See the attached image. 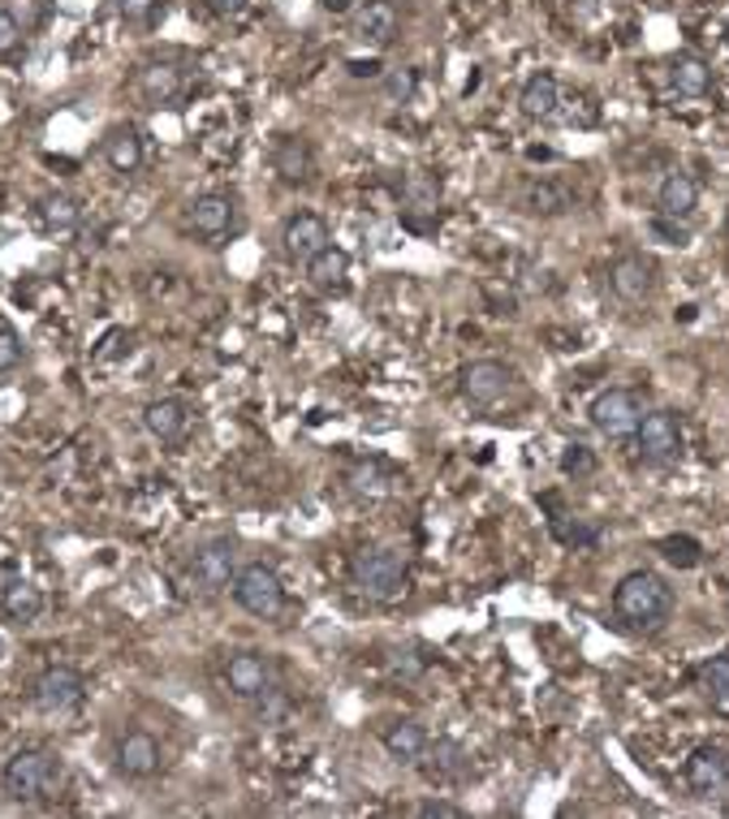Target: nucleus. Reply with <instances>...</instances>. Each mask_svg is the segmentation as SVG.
I'll return each mask as SVG.
<instances>
[{
	"mask_svg": "<svg viewBox=\"0 0 729 819\" xmlns=\"http://www.w3.org/2000/svg\"><path fill=\"white\" fill-rule=\"evenodd\" d=\"M143 428L156 436V440H164V445H178L190 428V410H186V401L178 397H160V401H151L143 410Z\"/></svg>",
	"mask_w": 729,
	"mask_h": 819,
	"instance_id": "obj_18",
	"label": "nucleus"
},
{
	"mask_svg": "<svg viewBox=\"0 0 729 819\" xmlns=\"http://www.w3.org/2000/svg\"><path fill=\"white\" fill-rule=\"evenodd\" d=\"M419 816L423 819H458L462 811L453 807V802H440V798H428V802H419Z\"/></svg>",
	"mask_w": 729,
	"mask_h": 819,
	"instance_id": "obj_41",
	"label": "nucleus"
},
{
	"mask_svg": "<svg viewBox=\"0 0 729 819\" xmlns=\"http://www.w3.org/2000/svg\"><path fill=\"white\" fill-rule=\"evenodd\" d=\"M350 73H354V78H376L380 66H376V61H350Z\"/></svg>",
	"mask_w": 729,
	"mask_h": 819,
	"instance_id": "obj_46",
	"label": "nucleus"
},
{
	"mask_svg": "<svg viewBox=\"0 0 729 819\" xmlns=\"http://www.w3.org/2000/svg\"><path fill=\"white\" fill-rule=\"evenodd\" d=\"M591 428L605 431V436H635L639 431V419H643V401L635 389H605L596 401H591Z\"/></svg>",
	"mask_w": 729,
	"mask_h": 819,
	"instance_id": "obj_5",
	"label": "nucleus"
},
{
	"mask_svg": "<svg viewBox=\"0 0 729 819\" xmlns=\"http://www.w3.org/2000/svg\"><path fill=\"white\" fill-rule=\"evenodd\" d=\"M385 750L398 759V763H419L423 750H428V729L419 720H398L385 729Z\"/></svg>",
	"mask_w": 729,
	"mask_h": 819,
	"instance_id": "obj_21",
	"label": "nucleus"
},
{
	"mask_svg": "<svg viewBox=\"0 0 729 819\" xmlns=\"http://www.w3.org/2000/svg\"><path fill=\"white\" fill-rule=\"evenodd\" d=\"M423 755H432V763H423L432 781H449V777H458V772H462V747H458V742H437V747L428 742Z\"/></svg>",
	"mask_w": 729,
	"mask_h": 819,
	"instance_id": "obj_33",
	"label": "nucleus"
},
{
	"mask_svg": "<svg viewBox=\"0 0 729 819\" xmlns=\"http://www.w3.org/2000/svg\"><path fill=\"white\" fill-rule=\"evenodd\" d=\"M208 4H212L217 18H238V13L247 9V0H208Z\"/></svg>",
	"mask_w": 729,
	"mask_h": 819,
	"instance_id": "obj_44",
	"label": "nucleus"
},
{
	"mask_svg": "<svg viewBox=\"0 0 729 819\" xmlns=\"http://www.w3.org/2000/svg\"><path fill=\"white\" fill-rule=\"evenodd\" d=\"M0 608L13 621H36L39 612H43V591H39L36 582H27V578H13V582L0 587Z\"/></svg>",
	"mask_w": 729,
	"mask_h": 819,
	"instance_id": "obj_23",
	"label": "nucleus"
},
{
	"mask_svg": "<svg viewBox=\"0 0 729 819\" xmlns=\"http://www.w3.org/2000/svg\"><path fill=\"white\" fill-rule=\"evenodd\" d=\"M401 203H406L410 212H437L440 186L428 178V173H410V178L401 181Z\"/></svg>",
	"mask_w": 729,
	"mask_h": 819,
	"instance_id": "obj_29",
	"label": "nucleus"
},
{
	"mask_svg": "<svg viewBox=\"0 0 729 819\" xmlns=\"http://www.w3.org/2000/svg\"><path fill=\"white\" fill-rule=\"evenodd\" d=\"M307 277L316 289H341L350 277V254L341 247H324L316 259H307Z\"/></svg>",
	"mask_w": 729,
	"mask_h": 819,
	"instance_id": "obj_24",
	"label": "nucleus"
},
{
	"mask_svg": "<svg viewBox=\"0 0 729 819\" xmlns=\"http://www.w3.org/2000/svg\"><path fill=\"white\" fill-rule=\"evenodd\" d=\"M39 220H43V229H52V233H66V229H73L78 220H82V208H78V199H70V194H43L39 199Z\"/></svg>",
	"mask_w": 729,
	"mask_h": 819,
	"instance_id": "obj_26",
	"label": "nucleus"
},
{
	"mask_svg": "<svg viewBox=\"0 0 729 819\" xmlns=\"http://www.w3.org/2000/svg\"><path fill=\"white\" fill-rule=\"evenodd\" d=\"M272 169L281 173V181H311L316 178V151L311 143L302 139V134H281L277 143H272Z\"/></svg>",
	"mask_w": 729,
	"mask_h": 819,
	"instance_id": "obj_14",
	"label": "nucleus"
},
{
	"mask_svg": "<svg viewBox=\"0 0 729 819\" xmlns=\"http://www.w3.org/2000/svg\"><path fill=\"white\" fill-rule=\"evenodd\" d=\"M518 108H522V117H531V121H548V117L557 112V78H552V73H536V78L522 87Z\"/></svg>",
	"mask_w": 729,
	"mask_h": 819,
	"instance_id": "obj_25",
	"label": "nucleus"
},
{
	"mask_svg": "<svg viewBox=\"0 0 729 819\" xmlns=\"http://www.w3.org/2000/svg\"><path fill=\"white\" fill-rule=\"evenodd\" d=\"M104 160H109L112 173H139L143 164V139L134 126H117L104 139Z\"/></svg>",
	"mask_w": 729,
	"mask_h": 819,
	"instance_id": "obj_20",
	"label": "nucleus"
},
{
	"mask_svg": "<svg viewBox=\"0 0 729 819\" xmlns=\"http://www.w3.org/2000/svg\"><path fill=\"white\" fill-rule=\"evenodd\" d=\"M18 362H22V337L9 323H0V371H13Z\"/></svg>",
	"mask_w": 729,
	"mask_h": 819,
	"instance_id": "obj_37",
	"label": "nucleus"
},
{
	"mask_svg": "<svg viewBox=\"0 0 729 819\" xmlns=\"http://www.w3.org/2000/svg\"><path fill=\"white\" fill-rule=\"evenodd\" d=\"M256 703H259L256 712H259L263 725H286L290 712H293V695L286 690V686H263V690L256 695Z\"/></svg>",
	"mask_w": 729,
	"mask_h": 819,
	"instance_id": "obj_30",
	"label": "nucleus"
},
{
	"mask_svg": "<svg viewBox=\"0 0 729 819\" xmlns=\"http://www.w3.org/2000/svg\"><path fill=\"white\" fill-rule=\"evenodd\" d=\"M160 9H164V0H117V13L126 22H139V27H151Z\"/></svg>",
	"mask_w": 729,
	"mask_h": 819,
	"instance_id": "obj_35",
	"label": "nucleus"
},
{
	"mask_svg": "<svg viewBox=\"0 0 729 819\" xmlns=\"http://www.w3.org/2000/svg\"><path fill=\"white\" fill-rule=\"evenodd\" d=\"M660 557L678 570H695L703 561V548H699L695 535H669V539H660Z\"/></svg>",
	"mask_w": 729,
	"mask_h": 819,
	"instance_id": "obj_31",
	"label": "nucleus"
},
{
	"mask_svg": "<svg viewBox=\"0 0 729 819\" xmlns=\"http://www.w3.org/2000/svg\"><path fill=\"white\" fill-rule=\"evenodd\" d=\"M233 578H238V548H233L229 539H212L208 548L194 552V561H190V582H194L199 591L217 596L224 587H233Z\"/></svg>",
	"mask_w": 729,
	"mask_h": 819,
	"instance_id": "obj_8",
	"label": "nucleus"
},
{
	"mask_svg": "<svg viewBox=\"0 0 729 819\" xmlns=\"http://www.w3.org/2000/svg\"><path fill=\"white\" fill-rule=\"evenodd\" d=\"M233 199L229 194H199L190 208H186V220H190V229L199 233V238H220V233H229V224H233Z\"/></svg>",
	"mask_w": 729,
	"mask_h": 819,
	"instance_id": "obj_17",
	"label": "nucleus"
},
{
	"mask_svg": "<svg viewBox=\"0 0 729 819\" xmlns=\"http://www.w3.org/2000/svg\"><path fill=\"white\" fill-rule=\"evenodd\" d=\"M350 578L354 587L363 591L367 600H380V605H393L406 596L410 587V566L398 548H363L354 561H350Z\"/></svg>",
	"mask_w": 729,
	"mask_h": 819,
	"instance_id": "obj_3",
	"label": "nucleus"
},
{
	"mask_svg": "<svg viewBox=\"0 0 729 819\" xmlns=\"http://www.w3.org/2000/svg\"><path fill=\"white\" fill-rule=\"evenodd\" d=\"M669 82H673L678 96H703L712 87V70L699 57H678L673 70H669Z\"/></svg>",
	"mask_w": 729,
	"mask_h": 819,
	"instance_id": "obj_28",
	"label": "nucleus"
},
{
	"mask_svg": "<svg viewBox=\"0 0 729 819\" xmlns=\"http://www.w3.org/2000/svg\"><path fill=\"white\" fill-rule=\"evenodd\" d=\"M224 681L238 699H256L263 686H272V665L259 656V651H238L229 665H224Z\"/></svg>",
	"mask_w": 729,
	"mask_h": 819,
	"instance_id": "obj_16",
	"label": "nucleus"
},
{
	"mask_svg": "<svg viewBox=\"0 0 729 819\" xmlns=\"http://www.w3.org/2000/svg\"><path fill=\"white\" fill-rule=\"evenodd\" d=\"M117 772H126V777H151L156 768H160V747H156V738L151 733H126L121 742H117Z\"/></svg>",
	"mask_w": 729,
	"mask_h": 819,
	"instance_id": "obj_19",
	"label": "nucleus"
},
{
	"mask_svg": "<svg viewBox=\"0 0 729 819\" xmlns=\"http://www.w3.org/2000/svg\"><path fill=\"white\" fill-rule=\"evenodd\" d=\"M233 600L247 608L251 617H259V621H272V617H281V608H286V587H281V573L272 570V566H263V561L242 566V570H238V578H233Z\"/></svg>",
	"mask_w": 729,
	"mask_h": 819,
	"instance_id": "obj_4",
	"label": "nucleus"
},
{
	"mask_svg": "<svg viewBox=\"0 0 729 819\" xmlns=\"http://www.w3.org/2000/svg\"><path fill=\"white\" fill-rule=\"evenodd\" d=\"M695 203H699V186H695L687 173H669V178L660 181L657 190V208L660 216H673V220H687L695 212Z\"/></svg>",
	"mask_w": 729,
	"mask_h": 819,
	"instance_id": "obj_22",
	"label": "nucleus"
},
{
	"mask_svg": "<svg viewBox=\"0 0 729 819\" xmlns=\"http://www.w3.org/2000/svg\"><path fill=\"white\" fill-rule=\"evenodd\" d=\"M699 686H703V695H708V699L729 703V647L721 651V656H712V660L699 669Z\"/></svg>",
	"mask_w": 729,
	"mask_h": 819,
	"instance_id": "obj_32",
	"label": "nucleus"
},
{
	"mask_svg": "<svg viewBox=\"0 0 729 819\" xmlns=\"http://www.w3.org/2000/svg\"><path fill=\"white\" fill-rule=\"evenodd\" d=\"M613 612H618V621L626 630L652 635L673 612V587L652 570L626 573L618 582V591H613Z\"/></svg>",
	"mask_w": 729,
	"mask_h": 819,
	"instance_id": "obj_1",
	"label": "nucleus"
},
{
	"mask_svg": "<svg viewBox=\"0 0 729 819\" xmlns=\"http://www.w3.org/2000/svg\"><path fill=\"white\" fill-rule=\"evenodd\" d=\"M458 389H462V397H467L471 406L488 410V406H497V401L513 389V371L506 362H497V358H475V362L462 367Z\"/></svg>",
	"mask_w": 729,
	"mask_h": 819,
	"instance_id": "obj_7",
	"label": "nucleus"
},
{
	"mask_svg": "<svg viewBox=\"0 0 729 819\" xmlns=\"http://www.w3.org/2000/svg\"><path fill=\"white\" fill-rule=\"evenodd\" d=\"M9 13H13V18L22 22V31H27V27H36V18H39V0H22V4H18V9H9Z\"/></svg>",
	"mask_w": 729,
	"mask_h": 819,
	"instance_id": "obj_43",
	"label": "nucleus"
},
{
	"mask_svg": "<svg viewBox=\"0 0 729 819\" xmlns=\"http://www.w3.org/2000/svg\"><path fill=\"white\" fill-rule=\"evenodd\" d=\"M652 229H657L660 238H669V247H687V242H691V229H687L682 220H673V216H657Z\"/></svg>",
	"mask_w": 729,
	"mask_h": 819,
	"instance_id": "obj_39",
	"label": "nucleus"
},
{
	"mask_svg": "<svg viewBox=\"0 0 729 819\" xmlns=\"http://www.w3.org/2000/svg\"><path fill=\"white\" fill-rule=\"evenodd\" d=\"M393 669H398L401 677H419V673H423V665H419V660H415L410 651H401L398 660H393Z\"/></svg>",
	"mask_w": 729,
	"mask_h": 819,
	"instance_id": "obj_45",
	"label": "nucleus"
},
{
	"mask_svg": "<svg viewBox=\"0 0 729 819\" xmlns=\"http://www.w3.org/2000/svg\"><path fill=\"white\" fill-rule=\"evenodd\" d=\"M635 440H639V453L648 462H673L682 453V423H678L673 410H652V415L639 419Z\"/></svg>",
	"mask_w": 729,
	"mask_h": 819,
	"instance_id": "obj_9",
	"label": "nucleus"
},
{
	"mask_svg": "<svg viewBox=\"0 0 729 819\" xmlns=\"http://www.w3.org/2000/svg\"><path fill=\"white\" fill-rule=\"evenodd\" d=\"M281 247L290 259L298 263H307V259H316L324 247H332V233H329V220L316 212H298L286 220V229H281Z\"/></svg>",
	"mask_w": 729,
	"mask_h": 819,
	"instance_id": "obj_10",
	"label": "nucleus"
},
{
	"mask_svg": "<svg viewBox=\"0 0 729 819\" xmlns=\"http://www.w3.org/2000/svg\"><path fill=\"white\" fill-rule=\"evenodd\" d=\"M4 793L13 802H43V798H57V789L66 781V763L57 759V750H18L9 763H4Z\"/></svg>",
	"mask_w": 729,
	"mask_h": 819,
	"instance_id": "obj_2",
	"label": "nucleus"
},
{
	"mask_svg": "<svg viewBox=\"0 0 729 819\" xmlns=\"http://www.w3.org/2000/svg\"><path fill=\"white\" fill-rule=\"evenodd\" d=\"M350 479H354V492H385V488L376 483V479H380V470H376V466H354V475H350Z\"/></svg>",
	"mask_w": 729,
	"mask_h": 819,
	"instance_id": "obj_42",
	"label": "nucleus"
},
{
	"mask_svg": "<svg viewBox=\"0 0 729 819\" xmlns=\"http://www.w3.org/2000/svg\"><path fill=\"white\" fill-rule=\"evenodd\" d=\"M575 208V194H570V186H557V181H540V186H531L527 190V212L536 216H561Z\"/></svg>",
	"mask_w": 729,
	"mask_h": 819,
	"instance_id": "obj_27",
	"label": "nucleus"
},
{
	"mask_svg": "<svg viewBox=\"0 0 729 819\" xmlns=\"http://www.w3.org/2000/svg\"><path fill=\"white\" fill-rule=\"evenodd\" d=\"M354 36L367 48H389L398 39V4L393 0H367L354 18Z\"/></svg>",
	"mask_w": 729,
	"mask_h": 819,
	"instance_id": "obj_15",
	"label": "nucleus"
},
{
	"mask_svg": "<svg viewBox=\"0 0 729 819\" xmlns=\"http://www.w3.org/2000/svg\"><path fill=\"white\" fill-rule=\"evenodd\" d=\"M82 695H87L82 673L70 669V665H52V669L39 673L36 690H31V703H36L43 716H66L82 703Z\"/></svg>",
	"mask_w": 729,
	"mask_h": 819,
	"instance_id": "obj_6",
	"label": "nucleus"
},
{
	"mask_svg": "<svg viewBox=\"0 0 729 819\" xmlns=\"http://www.w3.org/2000/svg\"><path fill=\"white\" fill-rule=\"evenodd\" d=\"M134 87H139L143 104H173L186 91V66H178V61H147L139 78H134Z\"/></svg>",
	"mask_w": 729,
	"mask_h": 819,
	"instance_id": "obj_13",
	"label": "nucleus"
},
{
	"mask_svg": "<svg viewBox=\"0 0 729 819\" xmlns=\"http://www.w3.org/2000/svg\"><path fill=\"white\" fill-rule=\"evenodd\" d=\"M726 238H729V216H726Z\"/></svg>",
	"mask_w": 729,
	"mask_h": 819,
	"instance_id": "obj_48",
	"label": "nucleus"
},
{
	"mask_svg": "<svg viewBox=\"0 0 729 819\" xmlns=\"http://www.w3.org/2000/svg\"><path fill=\"white\" fill-rule=\"evenodd\" d=\"M609 286L621 302H648L657 293V263L648 254H621L609 268Z\"/></svg>",
	"mask_w": 729,
	"mask_h": 819,
	"instance_id": "obj_11",
	"label": "nucleus"
},
{
	"mask_svg": "<svg viewBox=\"0 0 729 819\" xmlns=\"http://www.w3.org/2000/svg\"><path fill=\"white\" fill-rule=\"evenodd\" d=\"M687 785L695 798H721L729 789V755L721 747H699L687 759Z\"/></svg>",
	"mask_w": 729,
	"mask_h": 819,
	"instance_id": "obj_12",
	"label": "nucleus"
},
{
	"mask_svg": "<svg viewBox=\"0 0 729 819\" xmlns=\"http://www.w3.org/2000/svg\"><path fill=\"white\" fill-rule=\"evenodd\" d=\"M726 43H729V27H726Z\"/></svg>",
	"mask_w": 729,
	"mask_h": 819,
	"instance_id": "obj_49",
	"label": "nucleus"
},
{
	"mask_svg": "<svg viewBox=\"0 0 729 819\" xmlns=\"http://www.w3.org/2000/svg\"><path fill=\"white\" fill-rule=\"evenodd\" d=\"M561 470H566V475H591V470H596V453H591L587 445H566Z\"/></svg>",
	"mask_w": 729,
	"mask_h": 819,
	"instance_id": "obj_36",
	"label": "nucleus"
},
{
	"mask_svg": "<svg viewBox=\"0 0 729 819\" xmlns=\"http://www.w3.org/2000/svg\"><path fill=\"white\" fill-rule=\"evenodd\" d=\"M22 36H27V31H22V22H18L9 9H0V57H9V52L22 43Z\"/></svg>",
	"mask_w": 729,
	"mask_h": 819,
	"instance_id": "obj_38",
	"label": "nucleus"
},
{
	"mask_svg": "<svg viewBox=\"0 0 729 819\" xmlns=\"http://www.w3.org/2000/svg\"><path fill=\"white\" fill-rule=\"evenodd\" d=\"M410 96H415V73L410 70L393 73V78H389V100H401V104H406Z\"/></svg>",
	"mask_w": 729,
	"mask_h": 819,
	"instance_id": "obj_40",
	"label": "nucleus"
},
{
	"mask_svg": "<svg viewBox=\"0 0 729 819\" xmlns=\"http://www.w3.org/2000/svg\"><path fill=\"white\" fill-rule=\"evenodd\" d=\"M324 4H329V9H337V13H341V9H350V0H324Z\"/></svg>",
	"mask_w": 729,
	"mask_h": 819,
	"instance_id": "obj_47",
	"label": "nucleus"
},
{
	"mask_svg": "<svg viewBox=\"0 0 729 819\" xmlns=\"http://www.w3.org/2000/svg\"><path fill=\"white\" fill-rule=\"evenodd\" d=\"M552 535H557L561 543H575V548H583V543H596V535H600V527H583L579 518L561 513V518H552Z\"/></svg>",
	"mask_w": 729,
	"mask_h": 819,
	"instance_id": "obj_34",
	"label": "nucleus"
}]
</instances>
